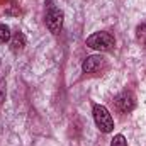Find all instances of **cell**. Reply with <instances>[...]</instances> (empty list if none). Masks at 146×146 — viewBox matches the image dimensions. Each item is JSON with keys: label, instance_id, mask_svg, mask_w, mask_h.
<instances>
[{"label": "cell", "instance_id": "277c9868", "mask_svg": "<svg viewBox=\"0 0 146 146\" xmlns=\"http://www.w3.org/2000/svg\"><path fill=\"white\" fill-rule=\"evenodd\" d=\"M107 66V61L104 56L100 54H92V56H87L82 63V70L83 73H97L100 70H104Z\"/></svg>", "mask_w": 146, "mask_h": 146}, {"label": "cell", "instance_id": "8992f818", "mask_svg": "<svg viewBox=\"0 0 146 146\" xmlns=\"http://www.w3.org/2000/svg\"><path fill=\"white\" fill-rule=\"evenodd\" d=\"M24 46H26V36L21 31L14 33L12 37H10V48H12V51L14 53H19V51L24 49Z\"/></svg>", "mask_w": 146, "mask_h": 146}, {"label": "cell", "instance_id": "6da1fadb", "mask_svg": "<svg viewBox=\"0 0 146 146\" xmlns=\"http://www.w3.org/2000/svg\"><path fill=\"white\" fill-rule=\"evenodd\" d=\"M63 12L51 2L48 0V5H46V12H44V22H46V27L51 34H60L61 29H63Z\"/></svg>", "mask_w": 146, "mask_h": 146}, {"label": "cell", "instance_id": "52a82bcc", "mask_svg": "<svg viewBox=\"0 0 146 146\" xmlns=\"http://www.w3.org/2000/svg\"><path fill=\"white\" fill-rule=\"evenodd\" d=\"M10 27L9 26H5V24H0V42L2 44H5V42H9L10 41Z\"/></svg>", "mask_w": 146, "mask_h": 146}, {"label": "cell", "instance_id": "3957f363", "mask_svg": "<svg viewBox=\"0 0 146 146\" xmlns=\"http://www.w3.org/2000/svg\"><path fill=\"white\" fill-rule=\"evenodd\" d=\"M92 114H94V121H95L97 127H99L102 133H110V131L114 129V119H112L109 109H107L106 106L95 104Z\"/></svg>", "mask_w": 146, "mask_h": 146}, {"label": "cell", "instance_id": "7a4b0ae2", "mask_svg": "<svg viewBox=\"0 0 146 146\" xmlns=\"http://www.w3.org/2000/svg\"><path fill=\"white\" fill-rule=\"evenodd\" d=\"M85 44L92 49H97V51H110L115 46V39L107 31H97L87 37Z\"/></svg>", "mask_w": 146, "mask_h": 146}, {"label": "cell", "instance_id": "ba28073f", "mask_svg": "<svg viewBox=\"0 0 146 146\" xmlns=\"http://www.w3.org/2000/svg\"><path fill=\"white\" fill-rule=\"evenodd\" d=\"M136 39L146 46V24H139L138 27H136Z\"/></svg>", "mask_w": 146, "mask_h": 146}, {"label": "cell", "instance_id": "30bf717a", "mask_svg": "<svg viewBox=\"0 0 146 146\" xmlns=\"http://www.w3.org/2000/svg\"><path fill=\"white\" fill-rule=\"evenodd\" d=\"M5 95H7V88H5V80L0 78V107L5 102Z\"/></svg>", "mask_w": 146, "mask_h": 146}, {"label": "cell", "instance_id": "9c48e42d", "mask_svg": "<svg viewBox=\"0 0 146 146\" xmlns=\"http://www.w3.org/2000/svg\"><path fill=\"white\" fill-rule=\"evenodd\" d=\"M110 146H127V141L122 134H115L110 141Z\"/></svg>", "mask_w": 146, "mask_h": 146}, {"label": "cell", "instance_id": "5b68a950", "mask_svg": "<svg viewBox=\"0 0 146 146\" xmlns=\"http://www.w3.org/2000/svg\"><path fill=\"white\" fill-rule=\"evenodd\" d=\"M115 107L121 110L122 114H129L131 110L136 107V97L131 92H122L121 95L115 97Z\"/></svg>", "mask_w": 146, "mask_h": 146}]
</instances>
